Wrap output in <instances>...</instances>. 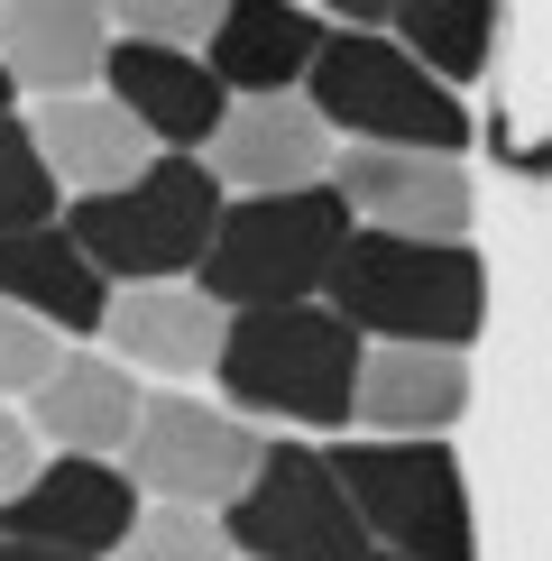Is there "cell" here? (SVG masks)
<instances>
[{
    "label": "cell",
    "mask_w": 552,
    "mask_h": 561,
    "mask_svg": "<svg viewBox=\"0 0 552 561\" xmlns=\"http://www.w3.org/2000/svg\"><path fill=\"white\" fill-rule=\"evenodd\" d=\"M359 350H470L488 322V276H479L470 240H387V230H350L322 286Z\"/></svg>",
    "instance_id": "cell-1"
},
{
    "label": "cell",
    "mask_w": 552,
    "mask_h": 561,
    "mask_svg": "<svg viewBox=\"0 0 552 561\" xmlns=\"http://www.w3.org/2000/svg\"><path fill=\"white\" fill-rule=\"evenodd\" d=\"M212 387L240 424H295L341 433L359 396V332L332 304H276V313H230Z\"/></svg>",
    "instance_id": "cell-2"
},
{
    "label": "cell",
    "mask_w": 552,
    "mask_h": 561,
    "mask_svg": "<svg viewBox=\"0 0 552 561\" xmlns=\"http://www.w3.org/2000/svg\"><path fill=\"white\" fill-rule=\"evenodd\" d=\"M221 213H230V194L212 184L203 157H157V167L129 175L120 194L65 203V240H74L111 286H194Z\"/></svg>",
    "instance_id": "cell-3"
},
{
    "label": "cell",
    "mask_w": 552,
    "mask_h": 561,
    "mask_svg": "<svg viewBox=\"0 0 552 561\" xmlns=\"http://www.w3.org/2000/svg\"><path fill=\"white\" fill-rule=\"evenodd\" d=\"M350 249V203L332 184L304 194H249L230 203L212 249L194 267V295H212L221 313H276V304H313L332 286V259Z\"/></svg>",
    "instance_id": "cell-4"
},
{
    "label": "cell",
    "mask_w": 552,
    "mask_h": 561,
    "mask_svg": "<svg viewBox=\"0 0 552 561\" xmlns=\"http://www.w3.org/2000/svg\"><path fill=\"white\" fill-rule=\"evenodd\" d=\"M313 121L350 148H414V157H451L470 148V111L460 92H442L424 65L405 56L387 28H332L304 75Z\"/></svg>",
    "instance_id": "cell-5"
},
{
    "label": "cell",
    "mask_w": 552,
    "mask_h": 561,
    "mask_svg": "<svg viewBox=\"0 0 552 561\" xmlns=\"http://www.w3.org/2000/svg\"><path fill=\"white\" fill-rule=\"evenodd\" d=\"M332 479L350 497L368 552L396 561H470V488L442 442H332Z\"/></svg>",
    "instance_id": "cell-6"
},
{
    "label": "cell",
    "mask_w": 552,
    "mask_h": 561,
    "mask_svg": "<svg viewBox=\"0 0 552 561\" xmlns=\"http://www.w3.org/2000/svg\"><path fill=\"white\" fill-rule=\"evenodd\" d=\"M258 460H267L258 424H240L230 405H212V396H194V387H157L148 405H138V433H129L120 470H129V488L148 506L221 516V506L258 479Z\"/></svg>",
    "instance_id": "cell-7"
},
{
    "label": "cell",
    "mask_w": 552,
    "mask_h": 561,
    "mask_svg": "<svg viewBox=\"0 0 552 561\" xmlns=\"http://www.w3.org/2000/svg\"><path fill=\"white\" fill-rule=\"evenodd\" d=\"M221 534L240 561H368V534L341 497L332 460L313 442H276V433H267L258 479L221 506Z\"/></svg>",
    "instance_id": "cell-8"
},
{
    "label": "cell",
    "mask_w": 552,
    "mask_h": 561,
    "mask_svg": "<svg viewBox=\"0 0 552 561\" xmlns=\"http://www.w3.org/2000/svg\"><path fill=\"white\" fill-rule=\"evenodd\" d=\"M332 184L350 203V230L387 240H470V167L414 148H332Z\"/></svg>",
    "instance_id": "cell-9"
},
{
    "label": "cell",
    "mask_w": 552,
    "mask_h": 561,
    "mask_svg": "<svg viewBox=\"0 0 552 561\" xmlns=\"http://www.w3.org/2000/svg\"><path fill=\"white\" fill-rule=\"evenodd\" d=\"M138 488L120 460H46V470L0 506V543H46L74 561H111L138 525Z\"/></svg>",
    "instance_id": "cell-10"
},
{
    "label": "cell",
    "mask_w": 552,
    "mask_h": 561,
    "mask_svg": "<svg viewBox=\"0 0 552 561\" xmlns=\"http://www.w3.org/2000/svg\"><path fill=\"white\" fill-rule=\"evenodd\" d=\"M203 167L230 203L249 194H304V184L332 175V129L313 121L304 92H276V102H230V121L212 129Z\"/></svg>",
    "instance_id": "cell-11"
},
{
    "label": "cell",
    "mask_w": 552,
    "mask_h": 561,
    "mask_svg": "<svg viewBox=\"0 0 552 561\" xmlns=\"http://www.w3.org/2000/svg\"><path fill=\"white\" fill-rule=\"evenodd\" d=\"M221 332H230V313L194 286H111V313H102V350L129 378H157V387L212 378Z\"/></svg>",
    "instance_id": "cell-12"
},
{
    "label": "cell",
    "mask_w": 552,
    "mask_h": 561,
    "mask_svg": "<svg viewBox=\"0 0 552 561\" xmlns=\"http://www.w3.org/2000/svg\"><path fill=\"white\" fill-rule=\"evenodd\" d=\"M138 405H148V387H138L111 350L83 341V350H65V368L19 414H28V433H37L46 460H120L129 433H138Z\"/></svg>",
    "instance_id": "cell-13"
},
{
    "label": "cell",
    "mask_w": 552,
    "mask_h": 561,
    "mask_svg": "<svg viewBox=\"0 0 552 561\" xmlns=\"http://www.w3.org/2000/svg\"><path fill=\"white\" fill-rule=\"evenodd\" d=\"M102 92L148 129L157 157H203V148H212V129L230 121V92L212 83V65H203V56H166V46H129V37H111Z\"/></svg>",
    "instance_id": "cell-14"
},
{
    "label": "cell",
    "mask_w": 552,
    "mask_h": 561,
    "mask_svg": "<svg viewBox=\"0 0 552 561\" xmlns=\"http://www.w3.org/2000/svg\"><path fill=\"white\" fill-rule=\"evenodd\" d=\"M102 65H111V10H92V0H0V75L28 102L102 92Z\"/></svg>",
    "instance_id": "cell-15"
},
{
    "label": "cell",
    "mask_w": 552,
    "mask_h": 561,
    "mask_svg": "<svg viewBox=\"0 0 552 561\" xmlns=\"http://www.w3.org/2000/svg\"><path fill=\"white\" fill-rule=\"evenodd\" d=\"M470 414V350H359L350 424L368 442H442Z\"/></svg>",
    "instance_id": "cell-16"
},
{
    "label": "cell",
    "mask_w": 552,
    "mask_h": 561,
    "mask_svg": "<svg viewBox=\"0 0 552 561\" xmlns=\"http://www.w3.org/2000/svg\"><path fill=\"white\" fill-rule=\"evenodd\" d=\"M28 138H37V157H46V175H56V194H74V203H92V194H120L129 175H148V167H157L148 129H138L129 111L111 102V92L37 102Z\"/></svg>",
    "instance_id": "cell-17"
},
{
    "label": "cell",
    "mask_w": 552,
    "mask_h": 561,
    "mask_svg": "<svg viewBox=\"0 0 552 561\" xmlns=\"http://www.w3.org/2000/svg\"><path fill=\"white\" fill-rule=\"evenodd\" d=\"M322 37H332V19H313V10H286V0H240V10H221L203 65H212V83L230 92V102H276V92H304Z\"/></svg>",
    "instance_id": "cell-18"
},
{
    "label": "cell",
    "mask_w": 552,
    "mask_h": 561,
    "mask_svg": "<svg viewBox=\"0 0 552 561\" xmlns=\"http://www.w3.org/2000/svg\"><path fill=\"white\" fill-rule=\"evenodd\" d=\"M0 304L28 313V322H46L56 341H92L102 313H111V276L65 240V221L10 230V240H0Z\"/></svg>",
    "instance_id": "cell-19"
},
{
    "label": "cell",
    "mask_w": 552,
    "mask_h": 561,
    "mask_svg": "<svg viewBox=\"0 0 552 561\" xmlns=\"http://www.w3.org/2000/svg\"><path fill=\"white\" fill-rule=\"evenodd\" d=\"M378 28L396 37L442 92H460L470 75H488L497 10H488V0H405V10H378Z\"/></svg>",
    "instance_id": "cell-20"
},
{
    "label": "cell",
    "mask_w": 552,
    "mask_h": 561,
    "mask_svg": "<svg viewBox=\"0 0 552 561\" xmlns=\"http://www.w3.org/2000/svg\"><path fill=\"white\" fill-rule=\"evenodd\" d=\"M46 221H65V194H56V175H46L28 121L0 111V240H10V230H46Z\"/></svg>",
    "instance_id": "cell-21"
},
{
    "label": "cell",
    "mask_w": 552,
    "mask_h": 561,
    "mask_svg": "<svg viewBox=\"0 0 552 561\" xmlns=\"http://www.w3.org/2000/svg\"><path fill=\"white\" fill-rule=\"evenodd\" d=\"M111 561H240V552H230L221 516H194V506H138L129 543Z\"/></svg>",
    "instance_id": "cell-22"
},
{
    "label": "cell",
    "mask_w": 552,
    "mask_h": 561,
    "mask_svg": "<svg viewBox=\"0 0 552 561\" xmlns=\"http://www.w3.org/2000/svg\"><path fill=\"white\" fill-rule=\"evenodd\" d=\"M221 28V10L212 0H120L111 10V37H129V46H166V56H203Z\"/></svg>",
    "instance_id": "cell-23"
},
{
    "label": "cell",
    "mask_w": 552,
    "mask_h": 561,
    "mask_svg": "<svg viewBox=\"0 0 552 561\" xmlns=\"http://www.w3.org/2000/svg\"><path fill=\"white\" fill-rule=\"evenodd\" d=\"M56 368H65V341L46 332V322H28V313L0 304V405H28Z\"/></svg>",
    "instance_id": "cell-24"
},
{
    "label": "cell",
    "mask_w": 552,
    "mask_h": 561,
    "mask_svg": "<svg viewBox=\"0 0 552 561\" xmlns=\"http://www.w3.org/2000/svg\"><path fill=\"white\" fill-rule=\"evenodd\" d=\"M46 470V451H37V433H28V414L19 405H0V506L19 497V488H28Z\"/></svg>",
    "instance_id": "cell-25"
},
{
    "label": "cell",
    "mask_w": 552,
    "mask_h": 561,
    "mask_svg": "<svg viewBox=\"0 0 552 561\" xmlns=\"http://www.w3.org/2000/svg\"><path fill=\"white\" fill-rule=\"evenodd\" d=\"M0 561H74V552H46V543H0Z\"/></svg>",
    "instance_id": "cell-26"
},
{
    "label": "cell",
    "mask_w": 552,
    "mask_h": 561,
    "mask_svg": "<svg viewBox=\"0 0 552 561\" xmlns=\"http://www.w3.org/2000/svg\"><path fill=\"white\" fill-rule=\"evenodd\" d=\"M10 102H19V83H10V75H0V111H10Z\"/></svg>",
    "instance_id": "cell-27"
},
{
    "label": "cell",
    "mask_w": 552,
    "mask_h": 561,
    "mask_svg": "<svg viewBox=\"0 0 552 561\" xmlns=\"http://www.w3.org/2000/svg\"><path fill=\"white\" fill-rule=\"evenodd\" d=\"M368 561H396V552H368Z\"/></svg>",
    "instance_id": "cell-28"
}]
</instances>
